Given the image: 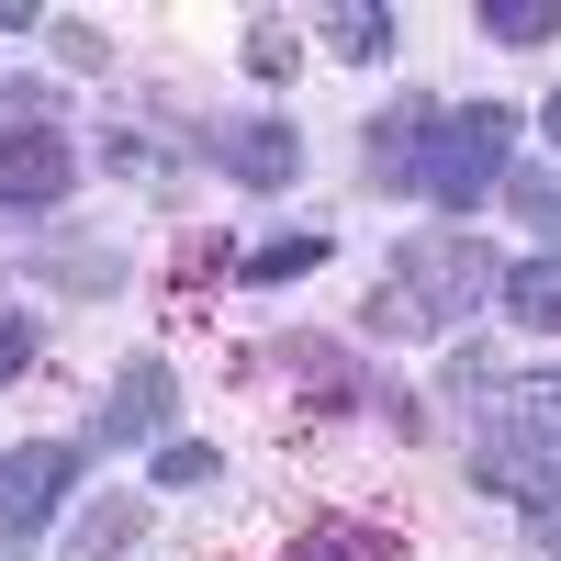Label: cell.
Wrapping results in <instances>:
<instances>
[{
  "label": "cell",
  "instance_id": "cell-1",
  "mask_svg": "<svg viewBox=\"0 0 561 561\" xmlns=\"http://www.w3.org/2000/svg\"><path fill=\"white\" fill-rule=\"evenodd\" d=\"M494 280H505V270H494L472 237H404V259L370 280V304H359V314L382 325V337H438V325H449V314H472Z\"/></svg>",
  "mask_w": 561,
  "mask_h": 561
},
{
  "label": "cell",
  "instance_id": "cell-2",
  "mask_svg": "<svg viewBox=\"0 0 561 561\" xmlns=\"http://www.w3.org/2000/svg\"><path fill=\"white\" fill-rule=\"evenodd\" d=\"M505 135H517V113L505 102H472V113H438L427 124V169H415V192L449 203V214H472L505 192Z\"/></svg>",
  "mask_w": 561,
  "mask_h": 561
},
{
  "label": "cell",
  "instance_id": "cell-3",
  "mask_svg": "<svg viewBox=\"0 0 561 561\" xmlns=\"http://www.w3.org/2000/svg\"><path fill=\"white\" fill-rule=\"evenodd\" d=\"M68 180H79V147L45 113L34 124H0V203H12V214H57Z\"/></svg>",
  "mask_w": 561,
  "mask_h": 561
},
{
  "label": "cell",
  "instance_id": "cell-4",
  "mask_svg": "<svg viewBox=\"0 0 561 561\" xmlns=\"http://www.w3.org/2000/svg\"><path fill=\"white\" fill-rule=\"evenodd\" d=\"M68 483H79V449H68V438H34V449L0 460V550L45 539V517H57V494H68Z\"/></svg>",
  "mask_w": 561,
  "mask_h": 561
},
{
  "label": "cell",
  "instance_id": "cell-5",
  "mask_svg": "<svg viewBox=\"0 0 561 561\" xmlns=\"http://www.w3.org/2000/svg\"><path fill=\"white\" fill-rule=\"evenodd\" d=\"M203 158H214L225 180H248V192H280V180L304 169V135H293V124H270V113H248V124H214V135H203Z\"/></svg>",
  "mask_w": 561,
  "mask_h": 561
},
{
  "label": "cell",
  "instance_id": "cell-6",
  "mask_svg": "<svg viewBox=\"0 0 561 561\" xmlns=\"http://www.w3.org/2000/svg\"><path fill=\"white\" fill-rule=\"evenodd\" d=\"M483 472L528 505V528H550V539H561V460H550L539 438H494V449H483Z\"/></svg>",
  "mask_w": 561,
  "mask_h": 561
},
{
  "label": "cell",
  "instance_id": "cell-7",
  "mask_svg": "<svg viewBox=\"0 0 561 561\" xmlns=\"http://www.w3.org/2000/svg\"><path fill=\"white\" fill-rule=\"evenodd\" d=\"M158 427H169V359H124V382L102 404V438L135 449V438H158Z\"/></svg>",
  "mask_w": 561,
  "mask_h": 561
},
{
  "label": "cell",
  "instance_id": "cell-8",
  "mask_svg": "<svg viewBox=\"0 0 561 561\" xmlns=\"http://www.w3.org/2000/svg\"><path fill=\"white\" fill-rule=\"evenodd\" d=\"M494 304L517 314V325H561V248L550 259H517V270L494 280Z\"/></svg>",
  "mask_w": 561,
  "mask_h": 561
},
{
  "label": "cell",
  "instance_id": "cell-9",
  "mask_svg": "<svg viewBox=\"0 0 561 561\" xmlns=\"http://www.w3.org/2000/svg\"><path fill=\"white\" fill-rule=\"evenodd\" d=\"M293 561H393V528H370V517H314L293 539Z\"/></svg>",
  "mask_w": 561,
  "mask_h": 561
},
{
  "label": "cell",
  "instance_id": "cell-10",
  "mask_svg": "<svg viewBox=\"0 0 561 561\" xmlns=\"http://www.w3.org/2000/svg\"><path fill=\"white\" fill-rule=\"evenodd\" d=\"M427 102H404L393 124H370V180H415V169H427Z\"/></svg>",
  "mask_w": 561,
  "mask_h": 561
},
{
  "label": "cell",
  "instance_id": "cell-11",
  "mask_svg": "<svg viewBox=\"0 0 561 561\" xmlns=\"http://www.w3.org/2000/svg\"><path fill=\"white\" fill-rule=\"evenodd\" d=\"M314 34L337 45V57H359V68H370V57H393V12H370V0H337Z\"/></svg>",
  "mask_w": 561,
  "mask_h": 561
},
{
  "label": "cell",
  "instance_id": "cell-12",
  "mask_svg": "<svg viewBox=\"0 0 561 561\" xmlns=\"http://www.w3.org/2000/svg\"><path fill=\"white\" fill-rule=\"evenodd\" d=\"M483 34L494 45H550L561 34V0H483Z\"/></svg>",
  "mask_w": 561,
  "mask_h": 561
},
{
  "label": "cell",
  "instance_id": "cell-13",
  "mask_svg": "<svg viewBox=\"0 0 561 561\" xmlns=\"http://www.w3.org/2000/svg\"><path fill=\"white\" fill-rule=\"evenodd\" d=\"M517 438L561 449V370H528V382H517Z\"/></svg>",
  "mask_w": 561,
  "mask_h": 561
},
{
  "label": "cell",
  "instance_id": "cell-14",
  "mask_svg": "<svg viewBox=\"0 0 561 561\" xmlns=\"http://www.w3.org/2000/svg\"><path fill=\"white\" fill-rule=\"evenodd\" d=\"M135 539H147V505H102V517L79 528V561H124Z\"/></svg>",
  "mask_w": 561,
  "mask_h": 561
},
{
  "label": "cell",
  "instance_id": "cell-15",
  "mask_svg": "<svg viewBox=\"0 0 561 561\" xmlns=\"http://www.w3.org/2000/svg\"><path fill=\"white\" fill-rule=\"evenodd\" d=\"M214 472H225V460H214L203 438H169V449H158V483H169V494H192V483H214Z\"/></svg>",
  "mask_w": 561,
  "mask_h": 561
},
{
  "label": "cell",
  "instance_id": "cell-16",
  "mask_svg": "<svg viewBox=\"0 0 561 561\" xmlns=\"http://www.w3.org/2000/svg\"><path fill=\"white\" fill-rule=\"evenodd\" d=\"M314 259H325V237H280V248L248 259V280H293V270H314Z\"/></svg>",
  "mask_w": 561,
  "mask_h": 561
},
{
  "label": "cell",
  "instance_id": "cell-17",
  "mask_svg": "<svg viewBox=\"0 0 561 561\" xmlns=\"http://www.w3.org/2000/svg\"><path fill=\"white\" fill-rule=\"evenodd\" d=\"M505 203H517L528 225H550V237H561V180H505Z\"/></svg>",
  "mask_w": 561,
  "mask_h": 561
},
{
  "label": "cell",
  "instance_id": "cell-18",
  "mask_svg": "<svg viewBox=\"0 0 561 561\" xmlns=\"http://www.w3.org/2000/svg\"><path fill=\"white\" fill-rule=\"evenodd\" d=\"M248 68H259V79H280V68H293V34L259 23V34H248Z\"/></svg>",
  "mask_w": 561,
  "mask_h": 561
},
{
  "label": "cell",
  "instance_id": "cell-19",
  "mask_svg": "<svg viewBox=\"0 0 561 561\" xmlns=\"http://www.w3.org/2000/svg\"><path fill=\"white\" fill-rule=\"evenodd\" d=\"M23 359H34V314H0V382H12Z\"/></svg>",
  "mask_w": 561,
  "mask_h": 561
},
{
  "label": "cell",
  "instance_id": "cell-20",
  "mask_svg": "<svg viewBox=\"0 0 561 561\" xmlns=\"http://www.w3.org/2000/svg\"><path fill=\"white\" fill-rule=\"evenodd\" d=\"M57 57H68V68H102V57H113V45H102V34H90V23H57Z\"/></svg>",
  "mask_w": 561,
  "mask_h": 561
},
{
  "label": "cell",
  "instance_id": "cell-21",
  "mask_svg": "<svg viewBox=\"0 0 561 561\" xmlns=\"http://www.w3.org/2000/svg\"><path fill=\"white\" fill-rule=\"evenodd\" d=\"M539 124H550V147H561V90H550V113H539Z\"/></svg>",
  "mask_w": 561,
  "mask_h": 561
}]
</instances>
